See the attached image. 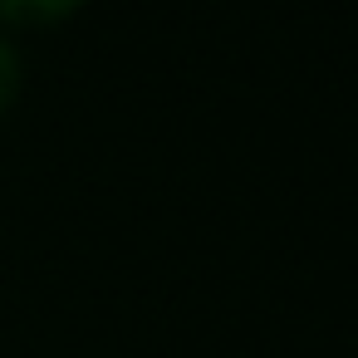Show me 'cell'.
<instances>
[{
    "instance_id": "cell-2",
    "label": "cell",
    "mask_w": 358,
    "mask_h": 358,
    "mask_svg": "<svg viewBox=\"0 0 358 358\" xmlns=\"http://www.w3.org/2000/svg\"><path fill=\"white\" fill-rule=\"evenodd\" d=\"M20 94V50L0 35V113H6Z\"/></svg>"
},
{
    "instance_id": "cell-1",
    "label": "cell",
    "mask_w": 358,
    "mask_h": 358,
    "mask_svg": "<svg viewBox=\"0 0 358 358\" xmlns=\"http://www.w3.org/2000/svg\"><path fill=\"white\" fill-rule=\"evenodd\" d=\"M84 0H0V20L6 25H55L74 15Z\"/></svg>"
}]
</instances>
